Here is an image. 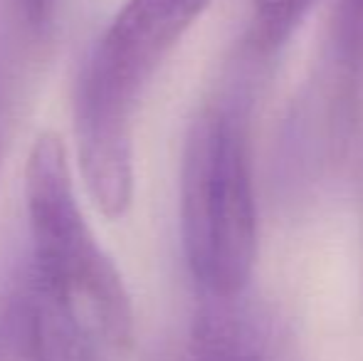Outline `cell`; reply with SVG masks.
<instances>
[{
    "label": "cell",
    "mask_w": 363,
    "mask_h": 361,
    "mask_svg": "<svg viewBox=\"0 0 363 361\" xmlns=\"http://www.w3.org/2000/svg\"><path fill=\"white\" fill-rule=\"evenodd\" d=\"M213 0H126L77 82L74 129L86 191L121 218L134 198L131 116L141 91Z\"/></svg>",
    "instance_id": "6da1fadb"
},
{
    "label": "cell",
    "mask_w": 363,
    "mask_h": 361,
    "mask_svg": "<svg viewBox=\"0 0 363 361\" xmlns=\"http://www.w3.org/2000/svg\"><path fill=\"white\" fill-rule=\"evenodd\" d=\"M25 206L33 282L57 299L99 349L126 352L134 339L129 292L82 216L60 136L35 141L25 169Z\"/></svg>",
    "instance_id": "7a4b0ae2"
},
{
    "label": "cell",
    "mask_w": 363,
    "mask_h": 361,
    "mask_svg": "<svg viewBox=\"0 0 363 361\" xmlns=\"http://www.w3.org/2000/svg\"><path fill=\"white\" fill-rule=\"evenodd\" d=\"M181 235L208 297H238L257 255V206L242 119L208 106L191 124L181 166Z\"/></svg>",
    "instance_id": "3957f363"
},
{
    "label": "cell",
    "mask_w": 363,
    "mask_h": 361,
    "mask_svg": "<svg viewBox=\"0 0 363 361\" xmlns=\"http://www.w3.org/2000/svg\"><path fill=\"white\" fill-rule=\"evenodd\" d=\"M186 361H299L287 329L267 309L238 297H208Z\"/></svg>",
    "instance_id": "277c9868"
},
{
    "label": "cell",
    "mask_w": 363,
    "mask_h": 361,
    "mask_svg": "<svg viewBox=\"0 0 363 361\" xmlns=\"http://www.w3.org/2000/svg\"><path fill=\"white\" fill-rule=\"evenodd\" d=\"M28 309V361H96V342L77 324L57 299L30 282L25 284Z\"/></svg>",
    "instance_id": "5b68a950"
},
{
    "label": "cell",
    "mask_w": 363,
    "mask_h": 361,
    "mask_svg": "<svg viewBox=\"0 0 363 361\" xmlns=\"http://www.w3.org/2000/svg\"><path fill=\"white\" fill-rule=\"evenodd\" d=\"M314 0H252V43L277 50L294 35Z\"/></svg>",
    "instance_id": "8992f818"
},
{
    "label": "cell",
    "mask_w": 363,
    "mask_h": 361,
    "mask_svg": "<svg viewBox=\"0 0 363 361\" xmlns=\"http://www.w3.org/2000/svg\"><path fill=\"white\" fill-rule=\"evenodd\" d=\"M331 40L346 77L359 79L363 74V0H336Z\"/></svg>",
    "instance_id": "52a82bcc"
},
{
    "label": "cell",
    "mask_w": 363,
    "mask_h": 361,
    "mask_svg": "<svg viewBox=\"0 0 363 361\" xmlns=\"http://www.w3.org/2000/svg\"><path fill=\"white\" fill-rule=\"evenodd\" d=\"M0 361H28L25 287L0 302Z\"/></svg>",
    "instance_id": "ba28073f"
},
{
    "label": "cell",
    "mask_w": 363,
    "mask_h": 361,
    "mask_svg": "<svg viewBox=\"0 0 363 361\" xmlns=\"http://www.w3.org/2000/svg\"><path fill=\"white\" fill-rule=\"evenodd\" d=\"M55 5H57V0H13L15 13L20 15L25 28L33 33H40L52 20Z\"/></svg>",
    "instance_id": "9c48e42d"
},
{
    "label": "cell",
    "mask_w": 363,
    "mask_h": 361,
    "mask_svg": "<svg viewBox=\"0 0 363 361\" xmlns=\"http://www.w3.org/2000/svg\"><path fill=\"white\" fill-rule=\"evenodd\" d=\"M0 164H3V114H0Z\"/></svg>",
    "instance_id": "30bf717a"
}]
</instances>
